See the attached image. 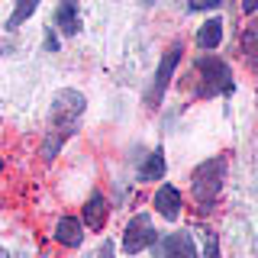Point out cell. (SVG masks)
<instances>
[{"label": "cell", "instance_id": "3957f363", "mask_svg": "<svg viewBox=\"0 0 258 258\" xmlns=\"http://www.w3.org/2000/svg\"><path fill=\"white\" fill-rule=\"evenodd\" d=\"M197 71V94L200 97H213V94H232L236 91V81H232V68L223 58L204 55L194 64Z\"/></svg>", "mask_w": 258, "mask_h": 258}, {"label": "cell", "instance_id": "2e32d148", "mask_svg": "<svg viewBox=\"0 0 258 258\" xmlns=\"http://www.w3.org/2000/svg\"><path fill=\"white\" fill-rule=\"evenodd\" d=\"M94 258H113V242H110V239H103V245L94 252Z\"/></svg>", "mask_w": 258, "mask_h": 258}, {"label": "cell", "instance_id": "d6986e66", "mask_svg": "<svg viewBox=\"0 0 258 258\" xmlns=\"http://www.w3.org/2000/svg\"><path fill=\"white\" fill-rule=\"evenodd\" d=\"M242 10H245V13H255V0H242Z\"/></svg>", "mask_w": 258, "mask_h": 258}, {"label": "cell", "instance_id": "e0dca14e", "mask_svg": "<svg viewBox=\"0 0 258 258\" xmlns=\"http://www.w3.org/2000/svg\"><path fill=\"white\" fill-rule=\"evenodd\" d=\"M223 0H194L190 4V10H207V7H220Z\"/></svg>", "mask_w": 258, "mask_h": 258}, {"label": "cell", "instance_id": "30bf717a", "mask_svg": "<svg viewBox=\"0 0 258 258\" xmlns=\"http://www.w3.org/2000/svg\"><path fill=\"white\" fill-rule=\"evenodd\" d=\"M107 216H110L107 197H103V194H91L87 204H84V223L91 226V229H103V226H107Z\"/></svg>", "mask_w": 258, "mask_h": 258}, {"label": "cell", "instance_id": "6da1fadb", "mask_svg": "<svg viewBox=\"0 0 258 258\" xmlns=\"http://www.w3.org/2000/svg\"><path fill=\"white\" fill-rule=\"evenodd\" d=\"M84 107H87L84 94L71 91V87H64V91H58L52 97V123H48V136L42 142V158L45 161H52L61 152V145L78 133V123H81V116H84Z\"/></svg>", "mask_w": 258, "mask_h": 258}, {"label": "cell", "instance_id": "5bb4252c", "mask_svg": "<svg viewBox=\"0 0 258 258\" xmlns=\"http://www.w3.org/2000/svg\"><path fill=\"white\" fill-rule=\"evenodd\" d=\"M255 42H258V26H245V32H242V52L248 58H255Z\"/></svg>", "mask_w": 258, "mask_h": 258}, {"label": "cell", "instance_id": "7c38bea8", "mask_svg": "<svg viewBox=\"0 0 258 258\" xmlns=\"http://www.w3.org/2000/svg\"><path fill=\"white\" fill-rule=\"evenodd\" d=\"M220 42H223V20H216V16H213V20H207L204 26L197 29V45L210 52V48H216Z\"/></svg>", "mask_w": 258, "mask_h": 258}, {"label": "cell", "instance_id": "9c48e42d", "mask_svg": "<svg viewBox=\"0 0 258 258\" xmlns=\"http://www.w3.org/2000/svg\"><path fill=\"white\" fill-rule=\"evenodd\" d=\"M55 26H58L64 36H78L81 29V16H78V0H61L58 10H55Z\"/></svg>", "mask_w": 258, "mask_h": 258}, {"label": "cell", "instance_id": "7402d4cb", "mask_svg": "<svg viewBox=\"0 0 258 258\" xmlns=\"http://www.w3.org/2000/svg\"><path fill=\"white\" fill-rule=\"evenodd\" d=\"M0 168H4V158H0Z\"/></svg>", "mask_w": 258, "mask_h": 258}, {"label": "cell", "instance_id": "8fae6325", "mask_svg": "<svg viewBox=\"0 0 258 258\" xmlns=\"http://www.w3.org/2000/svg\"><path fill=\"white\" fill-rule=\"evenodd\" d=\"M136 177H139V181H161V177H165V152L161 149L149 152L145 161L139 165V171H136Z\"/></svg>", "mask_w": 258, "mask_h": 258}, {"label": "cell", "instance_id": "5b68a950", "mask_svg": "<svg viewBox=\"0 0 258 258\" xmlns=\"http://www.w3.org/2000/svg\"><path fill=\"white\" fill-rule=\"evenodd\" d=\"M155 242V229H152V220L149 213H139L129 220V226L123 229V248L129 255H139L142 248H149Z\"/></svg>", "mask_w": 258, "mask_h": 258}, {"label": "cell", "instance_id": "ac0fdd59", "mask_svg": "<svg viewBox=\"0 0 258 258\" xmlns=\"http://www.w3.org/2000/svg\"><path fill=\"white\" fill-rule=\"evenodd\" d=\"M45 52H58V39L52 36V29H45Z\"/></svg>", "mask_w": 258, "mask_h": 258}, {"label": "cell", "instance_id": "8992f818", "mask_svg": "<svg viewBox=\"0 0 258 258\" xmlns=\"http://www.w3.org/2000/svg\"><path fill=\"white\" fill-rule=\"evenodd\" d=\"M158 258H197V248H194V239L187 232H168L161 242H152Z\"/></svg>", "mask_w": 258, "mask_h": 258}, {"label": "cell", "instance_id": "9a60e30c", "mask_svg": "<svg viewBox=\"0 0 258 258\" xmlns=\"http://www.w3.org/2000/svg\"><path fill=\"white\" fill-rule=\"evenodd\" d=\"M204 258H220V239L216 232H204Z\"/></svg>", "mask_w": 258, "mask_h": 258}, {"label": "cell", "instance_id": "4fadbf2b", "mask_svg": "<svg viewBox=\"0 0 258 258\" xmlns=\"http://www.w3.org/2000/svg\"><path fill=\"white\" fill-rule=\"evenodd\" d=\"M36 7H39V0H16V7H13V13H10V20H7V29H20L23 23L29 20L32 13H36Z\"/></svg>", "mask_w": 258, "mask_h": 258}, {"label": "cell", "instance_id": "ffe728a7", "mask_svg": "<svg viewBox=\"0 0 258 258\" xmlns=\"http://www.w3.org/2000/svg\"><path fill=\"white\" fill-rule=\"evenodd\" d=\"M139 4H145V7H152V4H155V0H139Z\"/></svg>", "mask_w": 258, "mask_h": 258}, {"label": "cell", "instance_id": "7a4b0ae2", "mask_svg": "<svg viewBox=\"0 0 258 258\" xmlns=\"http://www.w3.org/2000/svg\"><path fill=\"white\" fill-rule=\"evenodd\" d=\"M223 181H226V158L223 155H213V158L200 161V165L194 168V174H190V194H194V200L200 204L204 213L213 210L216 197H220V190H223Z\"/></svg>", "mask_w": 258, "mask_h": 258}, {"label": "cell", "instance_id": "277c9868", "mask_svg": "<svg viewBox=\"0 0 258 258\" xmlns=\"http://www.w3.org/2000/svg\"><path fill=\"white\" fill-rule=\"evenodd\" d=\"M181 52L184 48L181 45H171L165 52V58H161V64H158V71H155V81H152V87L145 91V103L149 107H155V103L161 100V94H165V87L171 84V78H174V68H177V61H181Z\"/></svg>", "mask_w": 258, "mask_h": 258}, {"label": "cell", "instance_id": "52a82bcc", "mask_svg": "<svg viewBox=\"0 0 258 258\" xmlns=\"http://www.w3.org/2000/svg\"><path fill=\"white\" fill-rule=\"evenodd\" d=\"M55 242L64 248H78L81 242H84V223L78 220V216H61L58 223H55Z\"/></svg>", "mask_w": 258, "mask_h": 258}, {"label": "cell", "instance_id": "44dd1931", "mask_svg": "<svg viewBox=\"0 0 258 258\" xmlns=\"http://www.w3.org/2000/svg\"><path fill=\"white\" fill-rule=\"evenodd\" d=\"M0 258H10V255H7V252H4V248H0Z\"/></svg>", "mask_w": 258, "mask_h": 258}, {"label": "cell", "instance_id": "ba28073f", "mask_svg": "<svg viewBox=\"0 0 258 258\" xmlns=\"http://www.w3.org/2000/svg\"><path fill=\"white\" fill-rule=\"evenodd\" d=\"M155 210L165 220H177L181 216V190L171 187V184H161L155 190Z\"/></svg>", "mask_w": 258, "mask_h": 258}]
</instances>
